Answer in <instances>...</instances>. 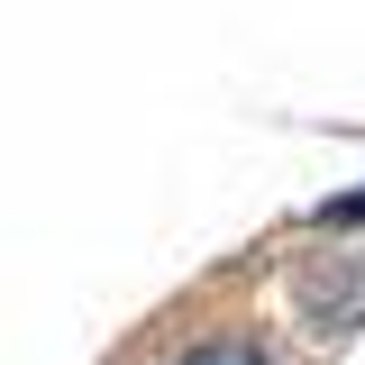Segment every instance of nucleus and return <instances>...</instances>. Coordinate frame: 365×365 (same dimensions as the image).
<instances>
[{
  "label": "nucleus",
  "mask_w": 365,
  "mask_h": 365,
  "mask_svg": "<svg viewBox=\"0 0 365 365\" xmlns=\"http://www.w3.org/2000/svg\"><path fill=\"white\" fill-rule=\"evenodd\" d=\"M182 365H265L256 347H201V356H182Z\"/></svg>",
  "instance_id": "f257e3e1"
},
{
  "label": "nucleus",
  "mask_w": 365,
  "mask_h": 365,
  "mask_svg": "<svg viewBox=\"0 0 365 365\" xmlns=\"http://www.w3.org/2000/svg\"><path fill=\"white\" fill-rule=\"evenodd\" d=\"M338 220H365V201H347V210H338Z\"/></svg>",
  "instance_id": "f03ea898"
}]
</instances>
